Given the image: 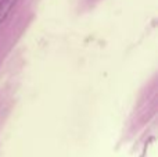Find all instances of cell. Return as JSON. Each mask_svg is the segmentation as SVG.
Segmentation results:
<instances>
[{
    "mask_svg": "<svg viewBox=\"0 0 158 157\" xmlns=\"http://www.w3.org/2000/svg\"><path fill=\"white\" fill-rule=\"evenodd\" d=\"M18 0H0V25H3L11 15Z\"/></svg>",
    "mask_w": 158,
    "mask_h": 157,
    "instance_id": "6da1fadb",
    "label": "cell"
}]
</instances>
